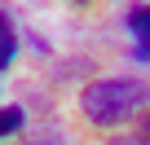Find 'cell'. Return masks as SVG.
Instances as JSON below:
<instances>
[{
	"label": "cell",
	"mask_w": 150,
	"mask_h": 145,
	"mask_svg": "<svg viewBox=\"0 0 150 145\" xmlns=\"http://www.w3.org/2000/svg\"><path fill=\"white\" fill-rule=\"evenodd\" d=\"M75 5H88V0H75Z\"/></svg>",
	"instance_id": "ba28073f"
},
{
	"label": "cell",
	"mask_w": 150,
	"mask_h": 145,
	"mask_svg": "<svg viewBox=\"0 0 150 145\" xmlns=\"http://www.w3.org/2000/svg\"><path fill=\"white\" fill-rule=\"evenodd\" d=\"M13 57H18V35H13V27H9V31H0V70H9Z\"/></svg>",
	"instance_id": "277c9868"
},
{
	"label": "cell",
	"mask_w": 150,
	"mask_h": 145,
	"mask_svg": "<svg viewBox=\"0 0 150 145\" xmlns=\"http://www.w3.org/2000/svg\"><path fill=\"white\" fill-rule=\"evenodd\" d=\"M22 123H27V110L22 106H5V110H0V136H13Z\"/></svg>",
	"instance_id": "3957f363"
},
{
	"label": "cell",
	"mask_w": 150,
	"mask_h": 145,
	"mask_svg": "<svg viewBox=\"0 0 150 145\" xmlns=\"http://www.w3.org/2000/svg\"><path fill=\"white\" fill-rule=\"evenodd\" d=\"M110 145H150V136H146V132H141V136H115Z\"/></svg>",
	"instance_id": "5b68a950"
},
{
	"label": "cell",
	"mask_w": 150,
	"mask_h": 145,
	"mask_svg": "<svg viewBox=\"0 0 150 145\" xmlns=\"http://www.w3.org/2000/svg\"><path fill=\"white\" fill-rule=\"evenodd\" d=\"M128 35L137 40V44H132V57H137V62H150V5L128 9Z\"/></svg>",
	"instance_id": "7a4b0ae2"
},
{
	"label": "cell",
	"mask_w": 150,
	"mask_h": 145,
	"mask_svg": "<svg viewBox=\"0 0 150 145\" xmlns=\"http://www.w3.org/2000/svg\"><path fill=\"white\" fill-rule=\"evenodd\" d=\"M9 27H13V22H9V13L0 9V31H9Z\"/></svg>",
	"instance_id": "8992f818"
},
{
	"label": "cell",
	"mask_w": 150,
	"mask_h": 145,
	"mask_svg": "<svg viewBox=\"0 0 150 145\" xmlns=\"http://www.w3.org/2000/svg\"><path fill=\"white\" fill-rule=\"evenodd\" d=\"M80 106H84V119H88L93 127H119V123H128L137 110L150 106V84H146V79H132V75L97 79V84L84 88Z\"/></svg>",
	"instance_id": "6da1fadb"
},
{
	"label": "cell",
	"mask_w": 150,
	"mask_h": 145,
	"mask_svg": "<svg viewBox=\"0 0 150 145\" xmlns=\"http://www.w3.org/2000/svg\"><path fill=\"white\" fill-rule=\"evenodd\" d=\"M141 132H146V136H150V114H146V123H141Z\"/></svg>",
	"instance_id": "52a82bcc"
}]
</instances>
